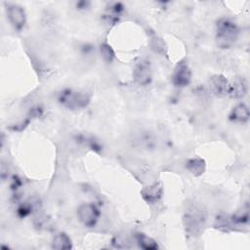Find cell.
Here are the masks:
<instances>
[{
	"mask_svg": "<svg viewBox=\"0 0 250 250\" xmlns=\"http://www.w3.org/2000/svg\"><path fill=\"white\" fill-rule=\"evenodd\" d=\"M238 35L237 25L229 19H222L217 23V42L220 47L229 48L236 40Z\"/></svg>",
	"mask_w": 250,
	"mask_h": 250,
	"instance_id": "6da1fadb",
	"label": "cell"
},
{
	"mask_svg": "<svg viewBox=\"0 0 250 250\" xmlns=\"http://www.w3.org/2000/svg\"><path fill=\"white\" fill-rule=\"evenodd\" d=\"M60 103L69 109H79L88 105L90 96L85 92H77L71 89L62 91L59 97Z\"/></svg>",
	"mask_w": 250,
	"mask_h": 250,
	"instance_id": "7a4b0ae2",
	"label": "cell"
},
{
	"mask_svg": "<svg viewBox=\"0 0 250 250\" xmlns=\"http://www.w3.org/2000/svg\"><path fill=\"white\" fill-rule=\"evenodd\" d=\"M101 212L94 203H83L77 208V218L79 222L87 228L96 226Z\"/></svg>",
	"mask_w": 250,
	"mask_h": 250,
	"instance_id": "3957f363",
	"label": "cell"
},
{
	"mask_svg": "<svg viewBox=\"0 0 250 250\" xmlns=\"http://www.w3.org/2000/svg\"><path fill=\"white\" fill-rule=\"evenodd\" d=\"M133 78L140 86H146L151 82L152 71L149 61L141 60L137 62L133 70Z\"/></svg>",
	"mask_w": 250,
	"mask_h": 250,
	"instance_id": "277c9868",
	"label": "cell"
},
{
	"mask_svg": "<svg viewBox=\"0 0 250 250\" xmlns=\"http://www.w3.org/2000/svg\"><path fill=\"white\" fill-rule=\"evenodd\" d=\"M205 224V217L200 211L192 210L189 211L185 217V226L187 231H188L192 235L198 234Z\"/></svg>",
	"mask_w": 250,
	"mask_h": 250,
	"instance_id": "5b68a950",
	"label": "cell"
},
{
	"mask_svg": "<svg viewBox=\"0 0 250 250\" xmlns=\"http://www.w3.org/2000/svg\"><path fill=\"white\" fill-rule=\"evenodd\" d=\"M191 70L185 62H180L176 65L172 74V83L177 87H186L190 83Z\"/></svg>",
	"mask_w": 250,
	"mask_h": 250,
	"instance_id": "8992f818",
	"label": "cell"
},
{
	"mask_svg": "<svg viewBox=\"0 0 250 250\" xmlns=\"http://www.w3.org/2000/svg\"><path fill=\"white\" fill-rule=\"evenodd\" d=\"M7 17L15 29L21 30L25 24V12L23 8L18 4H10L7 7Z\"/></svg>",
	"mask_w": 250,
	"mask_h": 250,
	"instance_id": "52a82bcc",
	"label": "cell"
},
{
	"mask_svg": "<svg viewBox=\"0 0 250 250\" xmlns=\"http://www.w3.org/2000/svg\"><path fill=\"white\" fill-rule=\"evenodd\" d=\"M210 90L217 96H225L228 95L229 81L221 74H216L212 76L209 80Z\"/></svg>",
	"mask_w": 250,
	"mask_h": 250,
	"instance_id": "ba28073f",
	"label": "cell"
},
{
	"mask_svg": "<svg viewBox=\"0 0 250 250\" xmlns=\"http://www.w3.org/2000/svg\"><path fill=\"white\" fill-rule=\"evenodd\" d=\"M247 89V82L243 77L234 78L233 81L229 82L228 95L233 99H241L246 95Z\"/></svg>",
	"mask_w": 250,
	"mask_h": 250,
	"instance_id": "9c48e42d",
	"label": "cell"
},
{
	"mask_svg": "<svg viewBox=\"0 0 250 250\" xmlns=\"http://www.w3.org/2000/svg\"><path fill=\"white\" fill-rule=\"evenodd\" d=\"M249 116H250V113H249L248 106L245 104H238L232 107L229 115V118L233 122L245 123L248 121Z\"/></svg>",
	"mask_w": 250,
	"mask_h": 250,
	"instance_id": "30bf717a",
	"label": "cell"
},
{
	"mask_svg": "<svg viewBox=\"0 0 250 250\" xmlns=\"http://www.w3.org/2000/svg\"><path fill=\"white\" fill-rule=\"evenodd\" d=\"M162 191H163L162 187L158 183H155L153 185H150L145 188L142 190V195L146 202L155 203L161 198Z\"/></svg>",
	"mask_w": 250,
	"mask_h": 250,
	"instance_id": "8fae6325",
	"label": "cell"
},
{
	"mask_svg": "<svg viewBox=\"0 0 250 250\" xmlns=\"http://www.w3.org/2000/svg\"><path fill=\"white\" fill-rule=\"evenodd\" d=\"M186 168L193 176H200L205 171V161L199 157H193L187 161Z\"/></svg>",
	"mask_w": 250,
	"mask_h": 250,
	"instance_id": "7c38bea8",
	"label": "cell"
},
{
	"mask_svg": "<svg viewBox=\"0 0 250 250\" xmlns=\"http://www.w3.org/2000/svg\"><path fill=\"white\" fill-rule=\"evenodd\" d=\"M72 247L70 237L64 232L57 233L52 240V248L58 250H65L70 249Z\"/></svg>",
	"mask_w": 250,
	"mask_h": 250,
	"instance_id": "4fadbf2b",
	"label": "cell"
},
{
	"mask_svg": "<svg viewBox=\"0 0 250 250\" xmlns=\"http://www.w3.org/2000/svg\"><path fill=\"white\" fill-rule=\"evenodd\" d=\"M134 239L136 243L141 247L142 249L145 250H155L158 248L157 242L152 239L151 237L146 235L145 233H136L134 235Z\"/></svg>",
	"mask_w": 250,
	"mask_h": 250,
	"instance_id": "5bb4252c",
	"label": "cell"
},
{
	"mask_svg": "<svg viewBox=\"0 0 250 250\" xmlns=\"http://www.w3.org/2000/svg\"><path fill=\"white\" fill-rule=\"evenodd\" d=\"M100 51H101V55H102L103 59L105 62H111L114 60V57H115L114 51L111 48V46L108 45L107 43H103L100 47Z\"/></svg>",
	"mask_w": 250,
	"mask_h": 250,
	"instance_id": "9a60e30c",
	"label": "cell"
}]
</instances>
